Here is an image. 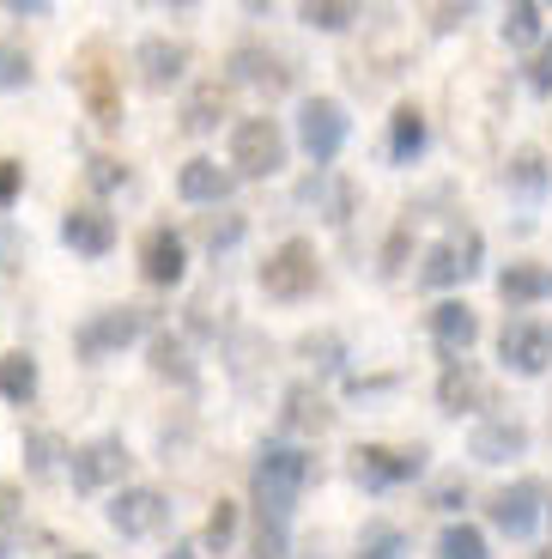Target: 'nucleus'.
Listing matches in <instances>:
<instances>
[{
  "instance_id": "nucleus-41",
  "label": "nucleus",
  "mask_w": 552,
  "mask_h": 559,
  "mask_svg": "<svg viewBox=\"0 0 552 559\" xmlns=\"http://www.w3.org/2000/svg\"><path fill=\"white\" fill-rule=\"evenodd\" d=\"M407 231H413V225H400L395 238L383 243V262H376V274H383V280H400V262H407Z\"/></svg>"
},
{
  "instance_id": "nucleus-38",
  "label": "nucleus",
  "mask_w": 552,
  "mask_h": 559,
  "mask_svg": "<svg viewBox=\"0 0 552 559\" xmlns=\"http://www.w3.org/2000/svg\"><path fill=\"white\" fill-rule=\"evenodd\" d=\"M243 231H249V219H243V213H219V219L207 225V250H213V255L237 250V243H243Z\"/></svg>"
},
{
  "instance_id": "nucleus-29",
  "label": "nucleus",
  "mask_w": 552,
  "mask_h": 559,
  "mask_svg": "<svg viewBox=\"0 0 552 559\" xmlns=\"http://www.w3.org/2000/svg\"><path fill=\"white\" fill-rule=\"evenodd\" d=\"M225 353H231V371L237 383H255V371H262L267 359H274V341L255 335V329H231V341H225Z\"/></svg>"
},
{
  "instance_id": "nucleus-30",
  "label": "nucleus",
  "mask_w": 552,
  "mask_h": 559,
  "mask_svg": "<svg viewBox=\"0 0 552 559\" xmlns=\"http://www.w3.org/2000/svg\"><path fill=\"white\" fill-rule=\"evenodd\" d=\"M61 456H68L61 432H49V426L25 432V475H31V480H56V475H61Z\"/></svg>"
},
{
  "instance_id": "nucleus-13",
  "label": "nucleus",
  "mask_w": 552,
  "mask_h": 559,
  "mask_svg": "<svg viewBox=\"0 0 552 559\" xmlns=\"http://www.w3.org/2000/svg\"><path fill=\"white\" fill-rule=\"evenodd\" d=\"M437 407L443 414H480V407H492V378H485L473 359H456V365H443V378H437Z\"/></svg>"
},
{
  "instance_id": "nucleus-45",
  "label": "nucleus",
  "mask_w": 552,
  "mask_h": 559,
  "mask_svg": "<svg viewBox=\"0 0 552 559\" xmlns=\"http://www.w3.org/2000/svg\"><path fill=\"white\" fill-rule=\"evenodd\" d=\"M431 499H437V511H461V504H468V487H461V480H437Z\"/></svg>"
},
{
  "instance_id": "nucleus-7",
  "label": "nucleus",
  "mask_w": 552,
  "mask_h": 559,
  "mask_svg": "<svg viewBox=\"0 0 552 559\" xmlns=\"http://www.w3.org/2000/svg\"><path fill=\"white\" fill-rule=\"evenodd\" d=\"M425 456H431L425 444H407V450H395V444H359V450H352V480H359V487H371V492L407 487V480L425 475Z\"/></svg>"
},
{
  "instance_id": "nucleus-35",
  "label": "nucleus",
  "mask_w": 552,
  "mask_h": 559,
  "mask_svg": "<svg viewBox=\"0 0 552 559\" xmlns=\"http://www.w3.org/2000/svg\"><path fill=\"white\" fill-rule=\"evenodd\" d=\"M359 559H407V535H400L395 523H364Z\"/></svg>"
},
{
  "instance_id": "nucleus-1",
  "label": "nucleus",
  "mask_w": 552,
  "mask_h": 559,
  "mask_svg": "<svg viewBox=\"0 0 552 559\" xmlns=\"http://www.w3.org/2000/svg\"><path fill=\"white\" fill-rule=\"evenodd\" d=\"M310 480H316V456L304 444H286V438L262 444V456H255V511L267 523H291Z\"/></svg>"
},
{
  "instance_id": "nucleus-16",
  "label": "nucleus",
  "mask_w": 552,
  "mask_h": 559,
  "mask_svg": "<svg viewBox=\"0 0 552 559\" xmlns=\"http://www.w3.org/2000/svg\"><path fill=\"white\" fill-rule=\"evenodd\" d=\"M298 201L316 207L328 225H346V219H352V207H359V182L340 177V170H310V177L298 182Z\"/></svg>"
},
{
  "instance_id": "nucleus-42",
  "label": "nucleus",
  "mask_w": 552,
  "mask_h": 559,
  "mask_svg": "<svg viewBox=\"0 0 552 559\" xmlns=\"http://www.w3.org/2000/svg\"><path fill=\"white\" fill-rule=\"evenodd\" d=\"M449 243H456L461 267H468V280H473V274H480V250H485V238H480V231H473V225H468V231H456V238H449Z\"/></svg>"
},
{
  "instance_id": "nucleus-43",
  "label": "nucleus",
  "mask_w": 552,
  "mask_h": 559,
  "mask_svg": "<svg viewBox=\"0 0 552 559\" xmlns=\"http://www.w3.org/2000/svg\"><path fill=\"white\" fill-rule=\"evenodd\" d=\"M19 189H25V165H13V158H0V213L19 201Z\"/></svg>"
},
{
  "instance_id": "nucleus-31",
  "label": "nucleus",
  "mask_w": 552,
  "mask_h": 559,
  "mask_svg": "<svg viewBox=\"0 0 552 559\" xmlns=\"http://www.w3.org/2000/svg\"><path fill=\"white\" fill-rule=\"evenodd\" d=\"M153 378H170V383H194V359H189V341L182 335H165V329H158L153 335Z\"/></svg>"
},
{
  "instance_id": "nucleus-27",
  "label": "nucleus",
  "mask_w": 552,
  "mask_h": 559,
  "mask_svg": "<svg viewBox=\"0 0 552 559\" xmlns=\"http://www.w3.org/2000/svg\"><path fill=\"white\" fill-rule=\"evenodd\" d=\"M461 280H468V267H461L456 243H431V250L419 255V286H425V293H449Z\"/></svg>"
},
{
  "instance_id": "nucleus-3",
  "label": "nucleus",
  "mask_w": 552,
  "mask_h": 559,
  "mask_svg": "<svg viewBox=\"0 0 552 559\" xmlns=\"http://www.w3.org/2000/svg\"><path fill=\"white\" fill-rule=\"evenodd\" d=\"M291 140L274 116H243L231 128V177H279Z\"/></svg>"
},
{
  "instance_id": "nucleus-10",
  "label": "nucleus",
  "mask_w": 552,
  "mask_h": 559,
  "mask_svg": "<svg viewBox=\"0 0 552 559\" xmlns=\"http://www.w3.org/2000/svg\"><path fill=\"white\" fill-rule=\"evenodd\" d=\"M497 359H504V371H516V378H547L552 329H540V322H528V317L504 322V335H497Z\"/></svg>"
},
{
  "instance_id": "nucleus-5",
  "label": "nucleus",
  "mask_w": 552,
  "mask_h": 559,
  "mask_svg": "<svg viewBox=\"0 0 552 559\" xmlns=\"http://www.w3.org/2000/svg\"><path fill=\"white\" fill-rule=\"evenodd\" d=\"M346 134H352V122H346L340 98H304V110H298V146L310 153V165L334 170V158L346 153Z\"/></svg>"
},
{
  "instance_id": "nucleus-28",
  "label": "nucleus",
  "mask_w": 552,
  "mask_h": 559,
  "mask_svg": "<svg viewBox=\"0 0 552 559\" xmlns=\"http://www.w3.org/2000/svg\"><path fill=\"white\" fill-rule=\"evenodd\" d=\"M0 395L13 407H31L37 402V359H31L25 347L19 353H0Z\"/></svg>"
},
{
  "instance_id": "nucleus-20",
  "label": "nucleus",
  "mask_w": 552,
  "mask_h": 559,
  "mask_svg": "<svg viewBox=\"0 0 552 559\" xmlns=\"http://www.w3.org/2000/svg\"><path fill=\"white\" fill-rule=\"evenodd\" d=\"M279 426H286V432H298V438H322L334 426V407L322 402L316 383H291V390L279 395Z\"/></svg>"
},
{
  "instance_id": "nucleus-6",
  "label": "nucleus",
  "mask_w": 552,
  "mask_h": 559,
  "mask_svg": "<svg viewBox=\"0 0 552 559\" xmlns=\"http://www.w3.org/2000/svg\"><path fill=\"white\" fill-rule=\"evenodd\" d=\"M140 335H146V310L140 305H110V310H92V317L73 329V347H80V359H110V353L134 347Z\"/></svg>"
},
{
  "instance_id": "nucleus-17",
  "label": "nucleus",
  "mask_w": 552,
  "mask_h": 559,
  "mask_svg": "<svg viewBox=\"0 0 552 559\" xmlns=\"http://www.w3.org/2000/svg\"><path fill=\"white\" fill-rule=\"evenodd\" d=\"M225 68H231L237 85H262V92H286L291 85V61L279 49H267V43H237Z\"/></svg>"
},
{
  "instance_id": "nucleus-40",
  "label": "nucleus",
  "mask_w": 552,
  "mask_h": 559,
  "mask_svg": "<svg viewBox=\"0 0 552 559\" xmlns=\"http://www.w3.org/2000/svg\"><path fill=\"white\" fill-rule=\"evenodd\" d=\"M85 177H92V189L110 195V189H122V182H128V165H122V158H110V153H97L92 165H85Z\"/></svg>"
},
{
  "instance_id": "nucleus-36",
  "label": "nucleus",
  "mask_w": 552,
  "mask_h": 559,
  "mask_svg": "<svg viewBox=\"0 0 552 559\" xmlns=\"http://www.w3.org/2000/svg\"><path fill=\"white\" fill-rule=\"evenodd\" d=\"M437 559H492V554H485V535L473 523H449L437 535Z\"/></svg>"
},
{
  "instance_id": "nucleus-23",
  "label": "nucleus",
  "mask_w": 552,
  "mask_h": 559,
  "mask_svg": "<svg viewBox=\"0 0 552 559\" xmlns=\"http://www.w3.org/2000/svg\"><path fill=\"white\" fill-rule=\"evenodd\" d=\"M504 189H511L523 207H540V201H547V189H552L547 153H540V146H516V153H511V170H504Z\"/></svg>"
},
{
  "instance_id": "nucleus-47",
  "label": "nucleus",
  "mask_w": 552,
  "mask_h": 559,
  "mask_svg": "<svg viewBox=\"0 0 552 559\" xmlns=\"http://www.w3.org/2000/svg\"><path fill=\"white\" fill-rule=\"evenodd\" d=\"M468 13H473V7H431V31H456V25H468Z\"/></svg>"
},
{
  "instance_id": "nucleus-39",
  "label": "nucleus",
  "mask_w": 552,
  "mask_h": 559,
  "mask_svg": "<svg viewBox=\"0 0 552 559\" xmlns=\"http://www.w3.org/2000/svg\"><path fill=\"white\" fill-rule=\"evenodd\" d=\"M0 85H7V92L31 85V56L19 49V43H0Z\"/></svg>"
},
{
  "instance_id": "nucleus-34",
  "label": "nucleus",
  "mask_w": 552,
  "mask_h": 559,
  "mask_svg": "<svg viewBox=\"0 0 552 559\" xmlns=\"http://www.w3.org/2000/svg\"><path fill=\"white\" fill-rule=\"evenodd\" d=\"M540 19H547V13H540L535 0H516V7H504V25H497V31H504L511 49H535V43H540Z\"/></svg>"
},
{
  "instance_id": "nucleus-22",
  "label": "nucleus",
  "mask_w": 552,
  "mask_h": 559,
  "mask_svg": "<svg viewBox=\"0 0 552 559\" xmlns=\"http://www.w3.org/2000/svg\"><path fill=\"white\" fill-rule=\"evenodd\" d=\"M231 189H237V177L219 165V158H189V165L177 170V195L189 201V207H219Z\"/></svg>"
},
{
  "instance_id": "nucleus-14",
  "label": "nucleus",
  "mask_w": 552,
  "mask_h": 559,
  "mask_svg": "<svg viewBox=\"0 0 552 559\" xmlns=\"http://www.w3.org/2000/svg\"><path fill=\"white\" fill-rule=\"evenodd\" d=\"M449 104H456V140L461 146H468V153H492L497 140H492V128H497V116H504V85L492 80V92H485V104H468L456 92V85H449Z\"/></svg>"
},
{
  "instance_id": "nucleus-32",
  "label": "nucleus",
  "mask_w": 552,
  "mask_h": 559,
  "mask_svg": "<svg viewBox=\"0 0 552 559\" xmlns=\"http://www.w3.org/2000/svg\"><path fill=\"white\" fill-rule=\"evenodd\" d=\"M298 19H304L310 31H328V37H340V31H352L364 19V7H352V0H310V7H298Z\"/></svg>"
},
{
  "instance_id": "nucleus-9",
  "label": "nucleus",
  "mask_w": 552,
  "mask_h": 559,
  "mask_svg": "<svg viewBox=\"0 0 552 559\" xmlns=\"http://www.w3.org/2000/svg\"><path fill=\"white\" fill-rule=\"evenodd\" d=\"M485 518H492L497 535H511V542H528L547 518V487L540 480H511V487H497L485 499Z\"/></svg>"
},
{
  "instance_id": "nucleus-48",
  "label": "nucleus",
  "mask_w": 552,
  "mask_h": 559,
  "mask_svg": "<svg viewBox=\"0 0 552 559\" xmlns=\"http://www.w3.org/2000/svg\"><path fill=\"white\" fill-rule=\"evenodd\" d=\"M194 554H201V547H194V542H177V547H170L165 559H194Z\"/></svg>"
},
{
  "instance_id": "nucleus-50",
  "label": "nucleus",
  "mask_w": 552,
  "mask_h": 559,
  "mask_svg": "<svg viewBox=\"0 0 552 559\" xmlns=\"http://www.w3.org/2000/svg\"><path fill=\"white\" fill-rule=\"evenodd\" d=\"M535 559H552V547H547V554H535Z\"/></svg>"
},
{
  "instance_id": "nucleus-11",
  "label": "nucleus",
  "mask_w": 552,
  "mask_h": 559,
  "mask_svg": "<svg viewBox=\"0 0 552 559\" xmlns=\"http://www.w3.org/2000/svg\"><path fill=\"white\" fill-rule=\"evenodd\" d=\"M170 523V499L158 487H122L110 499V530L128 535V542H140V535H158Z\"/></svg>"
},
{
  "instance_id": "nucleus-8",
  "label": "nucleus",
  "mask_w": 552,
  "mask_h": 559,
  "mask_svg": "<svg viewBox=\"0 0 552 559\" xmlns=\"http://www.w3.org/2000/svg\"><path fill=\"white\" fill-rule=\"evenodd\" d=\"M128 444L122 432H104V438H85L80 450H68V475H73V492H104L128 475Z\"/></svg>"
},
{
  "instance_id": "nucleus-21",
  "label": "nucleus",
  "mask_w": 552,
  "mask_h": 559,
  "mask_svg": "<svg viewBox=\"0 0 552 559\" xmlns=\"http://www.w3.org/2000/svg\"><path fill=\"white\" fill-rule=\"evenodd\" d=\"M134 68H140V80L153 85V92H170V85L189 73V49L170 43V37H140L134 43Z\"/></svg>"
},
{
  "instance_id": "nucleus-4",
  "label": "nucleus",
  "mask_w": 552,
  "mask_h": 559,
  "mask_svg": "<svg viewBox=\"0 0 552 559\" xmlns=\"http://www.w3.org/2000/svg\"><path fill=\"white\" fill-rule=\"evenodd\" d=\"M316 286H322V255L310 238H286L262 262V293L279 298V305H298V298H310Z\"/></svg>"
},
{
  "instance_id": "nucleus-15",
  "label": "nucleus",
  "mask_w": 552,
  "mask_h": 559,
  "mask_svg": "<svg viewBox=\"0 0 552 559\" xmlns=\"http://www.w3.org/2000/svg\"><path fill=\"white\" fill-rule=\"evenodd\" d=\"M140 274H146V286H182V274H189V243H182V231L153 225L146 243H140Z\"/></svg>"
},
{
  "instance_id": "nucleus-2",
  "label": "nucleus",
  "mask_w": 552,
  "mask_h": 559,
  "mask_svg": "<svg viewBox=\"0 0 552 559\" xmlns=\"http://www.w3.org/2000/svg\"><path fill=\"white\" fill-rule=\"evenodd\" d=\"M68 80L97 128H122V73L110 68V43H97V37L85 43L80 56H73Z\"/></svg>"
},
{
  "instance_id": "nucleus-26",
  "label": "nucleus",
  "mask_w": 552,
  "mask_h": 559,
  "mask_svg": "<svg viewBox=\"0 0 552 559\" xmlns=\"http://www.w3.org/2000/svg\"><path fill=\"white\" fill-rule=\"evenodd\" d=\"M225 116H231V98H225V85H219V80L194 85L189 104H182V128H189V134H207V128H219Z\"/></svg>"
},
{
  "instance_id": "nucleus-44",
  "label": "nucleus",
  "mask_w": 552,
  "mask_h": 559,
  "mask_svg": "<svg viewBox=\"0 0 552 559\" xmlns=\"http://www.w3.org/2000/svg\"><path fill=\"white\" fill-rule=\"evenodd\" d=\"M528 85H535L540 98H552V43H547V49H540L535 61H528Z\"/></svg>"
},
{
  "instance_id": "nucleus-18",
  "label": "nucleus",
  "mask_w": 552,
  "mask_h": 559,
  "mask_svg": "<svg viewBox=\"0 0 552 559\" xmlns=\"http://www.w3.org/2000/svg\"><path fill=\"white\" fill-rule=\"evenodd\" d=\"M61 243H68L73 255H85V262H97V255L116 250V219L104 207H68V219H61Z\"/></svg>"
},
{
  "instance_id": "nucleus-37",
  "label": "nucleus",
  "mask_w": 552,
  "mask_h": 559,
  "mask_svg": "<svg viewBox=\"0 0 552 559\" xmlns=\"http://www.w3.org/2000/svg\"><path fill=\"white\" fill-rule=\"evenodd\" d=\"M231 542H237V504L219 499L213 518H207V530H201V547H207V554H231Z\"/></svg>"
},
{
  "instance_id": "nucleus-49",
  "label": "nucleus",
  "mask_w": 552,
  "mask_h": 559,
  "mask_svg": "<svg viewBox=\"0 0 552 559\" xmlns=\"http://www.w3.org/2000/svg\"><path fill=\"white\" fill-rule=\"evenodd\" d=\"M7 554H13V547H7V542H0V559H7Z\"/></svg>"
},
{
  "instance_id": "nucleus-24",
  "label": "nucleus",
  "mask_w": 552,
  "mask_h": 559,
  "mask_svg": "<svg viewBox=\"0 0 552 559\" xmlns=\"http://www.w3.org/2000/svg\"><path fill=\"white\" fill-rule=\"evenodd\" d=\"M497 298H504L511 310L547 305V298H552V267H540V262H511L504 274H497Z\"/></svg>"
},
{
  "instance_id": "nucleus-19",
  "label": "nucleus",
  "mask_w": 552,
  "mask_h": 559,
  "mask_svg": "<svg viewBox=\"0 0 552 559\" xmlns=\"http://www.w3.org/2000/svg\"><path fill=\"white\" fill-rule=\"evenodd\" d=\"M431 341H437V353H443L449 365L468 359L473 341H480V317H473V310L461 305V298H443V305L431 310Z\"/></svg>"
},
{
  "instance_id": "nucleus-12",
  "label": "nucleus",
  "mask_w": 552,
  "mask_h": 559,
  "mask_svg": "<svg viewBox=\"0 0 552 559\" xmlns=\"http://www.w3.org/2000/svg\"><path fill=\"white\" fill-rule=\"evenodd\" d=\"M468 456H473V462H485V468L528 456V426H523L516 414H485L480 426L468 432Z\"/></svg>"
},
{
  "instance_id": "nucleus-25",
  "label": "nucleus",
  "mask_w": 552,
  "mask_h": 559,
  "mask_svg": "<svg viewBox=\"0 0 552 559\" xmlns=\"http://www.w3.org/2000/svg\"><path fill=\"white\" fill-rule=\"evenodd\" d=\"M425 140H431L425 110H419V104H395V116H388V158H395V165H419Z\"/></svg>"
},
{
  "instance_id": "nucleus-33",
  "label": "nucleus",
  "mask_w": 552,
  "mask_h": 559,
  "mask_svg": "<svg viewBox=\"0 0 552 559\" xmlns=\"http://www.w3.org/2000/svg\"><path fill=\"white\" fill-rule=\"evenodd\" d=\"M298 359H310V371H322V378H334L346 365V341L334 335V329H310L304 341H298Z\"/></svg>"
},
{
  "instance_id": "nucleus-46",
  "label": "nucleus",
  "mask_w": 552,
  "mask_h": 559,
  "mask_svg": "<svg viewBox=\"0 0 552 559\" xmlns=\"http://www.w3.org/2000/svg\"><path fill=\"white\" fill-rule=\"evenodd\" d=\"M19 511H25L19 487H7V480H0V530H13V523H19Z\"/></svg>"
}]
</instances>
